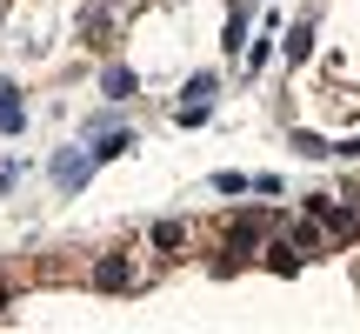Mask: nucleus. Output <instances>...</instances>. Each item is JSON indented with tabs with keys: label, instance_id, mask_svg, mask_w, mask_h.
Wrapping results in <instances>:
<instances>
[{
	"label": "nucleus",
	"instance_id": "nucleus-1",
	"mask_svg": "<svg viewBox=\"0 0 360 334\" xmlns=\"http://www.w3.org/2000/svg\"><path fill=\"white\" fill-rule=\"evenodd\" d=\"M94 287H101V295H127V287H141V268H134L127 254H101L94 261Z\"/></svg>",
	"mask_w": 360,
	"mask_h": 334
},
{
	"label": "nucleus",
	"instance_id": "nucleus-2",
	"mask_svg": "<svg viewBox=\"0 0 360 334\" xmlns=\"http://www.w3.org/2000/svg\"><path fill=\"white\" fill-rule=\"evenodd\" d=\"M53 180H60V187H87V180H94V147H67V154H53Z\"/></svg>",
	"mask_w": 360,
	"mask_h": 334
},
{
	"label": "nucleus",
	"instance_id": "nucleus-3",
	"mask_svg": "<svg viewBox=\"0 0 360 334\" xmlns=\"http://www.w3.org/2000/svg\"><path fill=\"white\" fill-rule=\"evenodd\" d=\"M94 134H101L94 161H120V154H134V147H141V141H134V128H94Z\"/></svg>",
	"mask_w": 360,
	"mask_h": 334
},
{
	"label": "nucleus",
	"instance_id": "nucleus-4",
	"mask_svg": "<svg viewBox=\"0 0 360 334\" xmlns=\"http://www.w3.org/2000/svg\"><path fill=\"white\" fill-rule=\"evenodd\" d=\"M101 87H107V101H134V94H141V74H134V67H107Z\"/></svg>",
	"mask_w": 360,
	"mask_h": 334
},
{
	"label": "nucleus",
	"instance_id": "nucleus-5",
	"mask_svg": "<svg viewBox=\"0 0 360 334\" xmlns=\"http://www.w3.org/2000/svg\"><path fill=\"white\" fill-rule=\"evenodd\" d=\"M281 54H287V67H300V61H307V54H314V27H307V20H300V27H287Z\"/></svg>",
	"mask_w": 360,
	"mask_h": 334
},
{
	"label": "nucleus",
	"instance_id": "nucleus-6",
	"mask_svg": "<svg viewBox=\"0 0 360 334\" xmlns=\"http://www.w3.org/2000/svg\"><path fill=\"white\" fill-rule=\"evenodd\" d=\"M267 268H274V274H300V254H294V241H287V234L267 247Z\"/></svg>",
	"mask_w": 360,
	"mask_h": 334
},
{
	"label": "nucleus",
	"instance_id": "nucleus-7",
	"mask_svg": "<svg viewBox=\"0 0 360 334\" xmlns=\"http://www.w3.org/2000/svg\"><path fill=\"white\" fill-rule=\"evenodd\" d=\"M154 247H160V254L187 247V228H180V221H154Z\"/></svg>",
	"mask_w": 360,
	"mask_h": 334
},
{
	"label": "nucleus",
	"instance_id": "nucleus-8",
	"mask_svg": "<svg viewBox=\"0 0 360 334\" xmlns=\"http://www.w3.org/2000/svg\"><path fill=\"white\" fill-rule=\"evenodd\" d=\"M287 147H300V154H307V161H321V154H334V147H327L321 134H307V128H294V134H287Z\"/></svg>",
	"mask_w": 360,
	"mask_h": 334
},
{
	"label": "nucleus",
	"instance_id": "nucleus-9",
	"mask_svg": "<svg viewBox=\"0 0 360 334\" xmlns=\"http://www.w3.org/2000/svg\"><path fill=\"white\" fill-rule=\"evenodd\" d=\"M227 54H247V7L227 13Z\"/></svg>",
	"mask_w": 360,
	"mask_h": 334
},
{
	"label": "nucleus",
	"instance_id": "nucleus-10",
	"mask_svg": "<svg viewBox=\"0 0 360 334\" xmlns=\"http://www.w3.org/2000/svg\"><path fill=\"white\" fill-rule=\"evenodd\" d=\"M247 187H254V180H247L240 167H220V174H214V194H247Z\"/></svg>",
	"mask_w": 360,
	"mask_h": 334
},
{
	"label": "nucleus",
	"instance_id": "nucleus-11",
	"mask_svg": "<svg viewBox=\"0 0 360 334\" xmlns=\"http://www.w3.org/2000/svg\"><path fill=\"white\" fill-rule=\"evenodd\" d=\"M274 61V34L267 40H247V67H254V74H260V67H267Z\"/></svg>",
	"mask_w": 360,
	"mask_h": 334
},
{
	"label": "nucleus",
	"instance_id": "nucleus-12",
	"mask_svg": "<svg viewBox=\"0 0 360 334\" xmlns=\"http://www.w3.org/2000/svg\"><path fill=\"white\" fill-rule=\"evenodd\" d=\"M187 101H200V107L214 101V74H193V80H187Z\"/></svg>",
	"mask_w": 360,
	"mask_h": 334
},
{
	"label": "nucleus",
	"instance_id": "nucleus-13",
	"mask_svg": "<svg viewBox=\"0 0 360 334\" xmlns=\"http://www.w3.org/2000/svg\"><path fill=\"white\" fill-rule=\"evenodd\" d=\"M27 128V107H0V134H20Z\"/></svg>",
	"mask_w": 360,
	"mask_h": 334
},
{
	"label": "nucleus",
	"instance_id": "nucleus-14",
	"mask_svg": "<svg viewBox=\"0 0 360 334\" xmlns=\"http://www.w3.org/2000/svg\"><path fill=\"white\" fill-rule=\"evenodd\" d=\"M0 107H20V87L13 80H0Z\"/></svg>",
	"mask_w": 360,
	"mask_h": 334
},
{
	"label": "nucleus",
	"instance_id": "nucleus-15",
	"mask_svg": "<svg viewBox=\"0 0 360 334\" xmlns=\"http://www.w3.org/2000/svg\"><path fill=\"white\" fill-rule=\"evenodd\" d=\"M340 154H347V161H360V134H354V141H340Z\"/></svg>",
	"mask_w": 360,
	"mask_h": 334
},
{
	"label": "nucleus",
	"instance_id": "nucleus-16",
	"mask_svg": "<svg viewBox=\"0 0 360 334\" xmlns=\"http://www.w3.org/2000/svg\"><path fill=\"white\" fill-rule=\"evenodd\" d=\"M0 308H7V287H0Z\"/></svg>",
	"mask_w": 360,
	"mask_h": 334
}]
</instances>
